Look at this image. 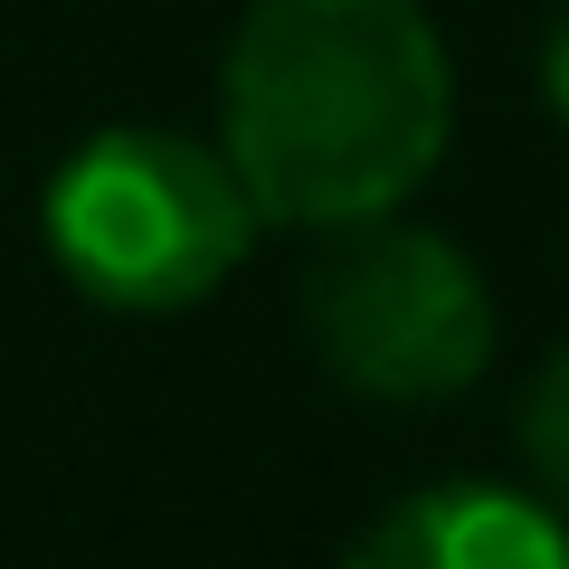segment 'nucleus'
I'll use <instances>...</instances> for the list:
<instances>
[{
    "mask_svg": "<svg viewBox=\"0 0 569 569\" xmlns=\"http://www.w3.org/2000/svg\"><path fill=\"white\" fill-rule=\"evenodd\" d=\"M323 238L332 247L305 276V332L351 399L427 408L493 361V295L456 238L399 219H351Z\"/></svg>",
    "mask_w": 569,
    "mask_h": 569,
    "instance_id": "obj_3",
    "label": "nucleus"
},
{
    "mask_svg": "<svg viewBox=\"0 0 569 569\" xmlns=\"http://www.w3.org/2000/svg\"><path fill=\"white\" fill-rule=\"evenodd\" d=\"M522 456H531V475L569 503V351L522 389Z\"/></svg>",
    "mask_w": 569,
    "mask_h": 569,
    "instance_id": "obj_5",
    "label": "nucleus"
},
{
    "mask_svg": "<svg viewBox=\"0 0 569 569\" xmlns=\"http://www.w3.org/2000/svg\"><path fill=\"white\" fill-rule=\"evenodd\" d=\"M456 77L418 0H257L219 67V152L276 228L389 219L437 171Z\"/></svg>",
    "mask_w": 569,
    "mask_h": 569,
    "instance_id": "obj_1",
    "label": "nucleus"
},
{
    "mask_svg": "<svg viewBox=\"0 0 569 569\" xmlns=\"http://www.w3.org/2000/svg\"><path fill=\"white\" fill-rule=\"evenodd\" d=\"M39 219L67 284L114 313H181L219 295L257 238V200L228 171V152L162 123H114L77 142Z\"/></svg>",
    "mask_w": 569,
    "mask_h": 569,
    "instance_id": "obj_2",
    "label": "nucleus"
},
{
    "mask_svg": "<svg viewBox=\"0 0 569 569\" xmlns=\"http://www.w3.org/2000/svg\"><path fill=\"white\" fill-rule=\"evenodd\" d=\"M342 569H569V522L512 485H427L389 503Z\"/></svg>",
    "mask_w": 569,
    "mask_h": 569,
    "instance_id": "obj_4",
    "label": "nucleus"
},
{
    "mask_svg": "<svg viewBox=\"0 0 569 569\" xmlns=\"http://www.w3.org/2000/svg\"><path fill=\"white\" fill-rule=\"evenodd\" d=\"M541 96H550V114L569 123V0H560V20H550V39H541Z\"/></svg>",
    "mask_w": 569,
    "mask_h": 569,
    "instance_id": "obj_6",
    "label": "nucleus"
}]
</instances>
